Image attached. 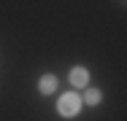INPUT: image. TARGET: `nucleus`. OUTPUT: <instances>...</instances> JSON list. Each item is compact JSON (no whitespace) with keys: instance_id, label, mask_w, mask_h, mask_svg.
I'll list each match as a JSON object with an SVG mask.
<instances>
[{"instance_id":"7ed1b4c3","label":"nucleus","mask_w":127,"mask_h":121,"mask_svg":"<svg viewBox=\"0 0 127 121\" xmlns=\"http://www.w3.org/2000/svg\"><path fill=\"white\" fill-rule=\"evenodd\" d=\"M38 92H41V94H51V92H57V78H54V75H43V78L38 81Z\"/></svg>"},{"instance_id":"f257e3e1","label":"nucleus","mask_w":127,"mask_h":121,"mask_svg":"<svg viewBox=\"0 0 127 121\" xmlns=\"http://www.w3.org/2000/svg\"><path fill=\"white\" fill-rule=\"evenodd\" d=\"M57 110H60V116H65V119L78 116V110H81V97H78L76 92H65V94L57 100Z\"/></svg>"},{"instance_id":"f03ea898","label":"nucleus","mask_w":127,"mask_h":121,"mask_svg":"<svg viewBox=\"0 0 127 121\" xmlns=\"http://www.w3.org/2000/svg\"><path fill=\"white\" fill-rule=\"evenodd\" d=\"M70 83H73L76 89L89 86V70H87V67H73V70H70Z\"/></svg>"},{"instance_id":"20e7f679","label":"nucleus","mask_w":127,"mask_h":121,"mask_svg":"<svg viewBox=\"0 0 127 121\" xmlns=\"http://www.w3.org/2000/svg\"><path fill=\"white\" fill-rule=\"evenodd\" d=\"M103 100V94H100V89H87V94L81 97V102H87V105H97Z\"/></svg>"}]
</instances>
